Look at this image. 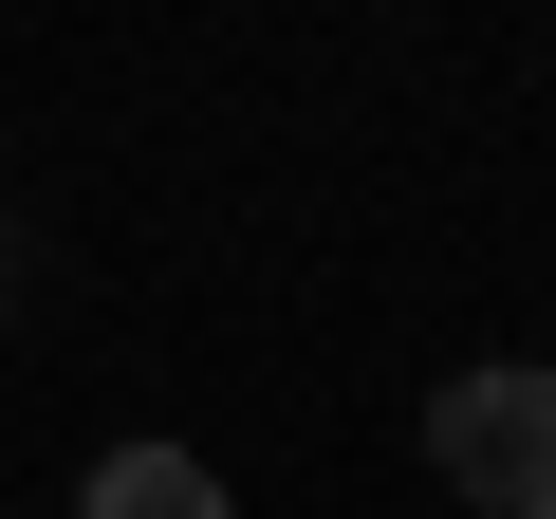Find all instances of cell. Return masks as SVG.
<instances>
[{
  "instance_id": "7a4b0ae2",
  "label": "cell",
  "mask_w": 556,
  "mask_h": 519,
  "mask_svg": "<svg viewBox=\"0 0 556 519\" xmlns=\"http://www.w3.org/2000/svg\"><path fill=\"white\" fill-rule=\"evenodd\" d=\"M75 519H241V501H223L204 445H112V464L75 482Z\"/></svg>"
},
{
  "instance_id": "6da1fadb",
  "label": "cell",
  "mask_w": 556,
  "mask_h": 519,
  "mask_svg": "<svg viewBox=\"0 0 556 519\" xmlns=\"http://www.w3.org/2000/svg\"><path fill=\"white\" fill-rule=\"evenodd\" d=\"M427 464H445L464 519H556V371H519V353L445 371L427 390Z\"/></svg>"
}]
</instances>
